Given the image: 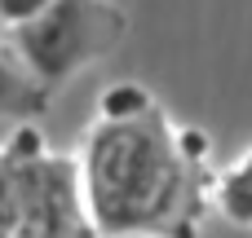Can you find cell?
<instances>
[{
    "instance_id": "7a4b0ae2",
    "label": "cell",
    "mask_w": 252,
    "mask_h": 238,
    "mask_svg": "<svg viewBox=\"0 0 252 238\" xmlns=\"http://www.w3.org/2000/svg\"><path fill=\"white\" fill-rule=\"evenodd\" d=\"M128 35V13L115 0H53L35 22L9 31L22 71L53 93L75 71L115 53Z\"/></svg>"
},
{
    "instance_id": "8992f818",
    "label": "cell",
    "mask_w": 252,
    "mask_h": 238,
    "mask_svg": "<svg viewBox=\"0 0 252 238\" xmlns=\"http://www.w3.org/2000/svg\"><path fill=\"white\" fill-rule=\"evenodd\" d=\"M49 4H53V0H0V26L18 31V26L35 22V18H40Z\"/></svg>"
},
{
    "instance_id": "277c9868",
    "label": "cell",
    "mask_w": 252,
    "mask_h": 238,
    "mask_svg": "<svg viewBox=\"0 0 252 238\" xmlns=\"http://www.w3.org/2000/svg\"><path fill=\"white\" fill-rule=\"evenodd\" d=\"M213 208H217L230 225L252 230V150L217 177V185H213Z\"/></svg>"
},
{
    "instance_id": "3957f363",
    "label": "cell",
    "mask_w": 252,
    "mask_h": 238,
    "mask_svg": "<svg viewBox=\"0 0 252 238\" xmlns=\"http://www.w3.org/2000/svg\"><path fill=\"white\" fill-rule=\"evenodd\" d=\"M49 110V93L22 71L18 57L0 53V119H35Z\"/></svg>"
},
{
    "instance_id": "6da1fadb",
    "label": "cell",
    "mask_w": 252,
    "mask_h": 238,
    "mask_svg": "<svg viewBox=\"0 0 252 238\" xmlns=\"http://www.w3.org/2000/svg\"><path fill=\"white\" fill-rule=\"evenodd\" d=\"M75 163L97 238H199L217 185L208 137L177 128L159 102L128 119H97Z\"/></svg>"
},
{
    "instance_id": "5b68a950",
    "label": "cell",
    "mask_w": 252,
    "mask_h": 238,
    "mask_svg": "<svg viewBox=\"0 0 252 238\" xmlns=\"http://www.w3.org/2000/svg\"><path fill=\"white\" fill-rule=\"evenodd\" d=\"M151 102H155V97H151L142 84H115V88L102 93V102H97V119H128V115L146 110Z\"/></svg>"
}]
</instances>
